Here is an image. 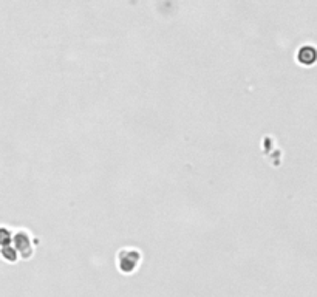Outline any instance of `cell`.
Masks as SVG:
<instances>
[{
    "label": "cell",
    "instance_id": "obj_2",
    "mask_svg": "<svg viewBox=\"0 0 317 297\" xmlns=\"http://www.w3.org/2000/svg\"><path fill=\"white\" fill-rule=\"evenodd\" d=\"M317 59V50L314 47L305 45L299 50V61L302 64H314Z\"/></svg>",
    "mask_w": 317,
    "mask_h": 297
},
{
    "label": "cell",
    "instance_id": "obj_1",
    "mask_svg": "<svg viewBox=\"0 0 317 297\" xmlns=\"http://www.w3.org/2000/svg\"><path fill=\"white\" fill-rule=\"evenodd\" d=\"M118 259H119V263H118L119 269H122L124 273H131V271H135V268L140 262V254L137 251L125 249L119 252Z\"/></svg>",
    "mask_w": 317,
    "mask_h": 297
}]
</instances>
